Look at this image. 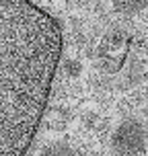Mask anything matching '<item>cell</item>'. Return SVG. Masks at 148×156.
Listing matches in <instances>:
<instances>
[{
  "mask_svg": "<svg viewBox=\"0 0 148 156\" xmlns=\"http://www.w3.org/2000/svg\"><path fill=\"white\" fill-rule=\"evenodd\" d=\"M111 4L119 15H136L148 6V0H111Z\"/></svg>",
  "mask_w": 148,
  "mask_h": 156,
  "instance_id": "3957f363",
  "label": "cell"
},
{
  "mask_svg": "<svg viewBox=\"0 0 148 156\" xmlns=\"http://www.w3.org/2000/svg\"><path fill=\"white\" fill-rule=\"evenodd\" d=\"M148 142V129L136 117H128L111 133V148L117 156H138Z\"/></svg>",
  "mask_w": 148,
  "mask_h": 156,
  "instance_id": "7a4b0ae2",
  "label": "cell"
},
{
  "mask_svg": "<svg viewBox=\"0 0 148 156\" xmlns=\"http://www.w3.org/2000/svg\"><path fill=\"white\" fill-rule=\"evenodd\" d=\"M39 156H74V152H72L70 144H66V142H52L41 148Z\"/></svg>",
  "mask_w": 148,
  "mask_h": 156,
  "instance_id": "277c9868",
  "label": "cell"
},
{
  "mask_svg": "<svg viewBox=\"0 0 148 156\" xmlns=\"http://www.w3.org/2000/svg\"><path fill=\"white\" fill-rule=\"evenodd\" d=\"M58 25L29 0H0V156H23L49 94Z\"/></svg>",
  "mask_w": 148,
  "mask_h": 156,
  "instance_id": "6da1fadb",
  "label": "cell"
}]
</instances>
